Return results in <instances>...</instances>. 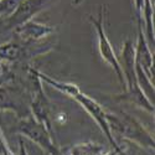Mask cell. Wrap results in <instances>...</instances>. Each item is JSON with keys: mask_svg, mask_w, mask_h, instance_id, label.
Wrapping results in <instances>:
<instances>
[{"mask_svg": "<svg viewBox=\"0 0 155 155\" xmlns=\"http://www.w3.org/2000/svg\"><path fill=\"white\" fill-rule=\"evenodd\" d=\"M106 118L112 134L117 133L147 149L154 150V139L143 124L125 112H106Z\"/></svg>", "mask_w": 155, "mask_h": 155, "instance_id": "obj_2", "label": "cell"}, {"mask_svg": "<svg viewBox=\"0 0 155 155\" xmlns=\"http://www.w3.org/2000/svg\"><path fill=\"white\" fill-rule=\"evenodd\" d=\"M120 68L125 80L127 89L124 94L119 97V99H125L137 104L140 108H144L145 110L154 113V104L148 99V97L141 91V88L137 81L135 73V48L130 40H127L122 48L120 60L118 58Z\"/></svg>", "mask_w": 155, "mask_h": 155, "instance_id": "obj_1", "label": "cell"}, {"mask_svg": "<svg viewBox=\"0 0 155 155\" xmlns=\"http://www.w3.org/2000/svg\"><path fill=\"white\" fill-rule=\"evenodd\" d=\"M20 134L26 137L35 144H37L42 150H45L48 155H58L61 150L55 145L52 140V133L48 129L38 123L32 115H28L21 118L18 125Z\"/></svg>", "mask_w": 155, "mask_h": 155, "instance_id": "obj_5", "label": "cell"}, {"mask_svg": "<svg viewBox=\"0 0 155 155\" xmlns=\"http://www.w3.org/2000/svg\"><path fill=\"white\" fill-rule=\"evenodd\" d=\"M107 149L93 141H86V143L72 145L68 149L67 155H106Z\"/></svg>", "mask_w": 155, "mask_h": 155, "instance_id": "obj_9", "label": "cell"}, {"mask_svg": "<svg viewBox=\"0 0 155 155\" xmlns=\"http://www.w3.org/2000/svg\"><path fill=\"white\" fill-rule=\"evenodd\" d=\"M31 56L26 44L21 42H9L0 46V58L8 62H18L25 57Z\"/></svg>", "mask_w": 155, "mask_h": 155, "instance_id": "obj_8", "label": "cell"}, {"mask_svg": "<svg viewBox=\"0 0 155 155\" xmlns=\"http://www.w3.org/2000/svg\"><path fill=\"white\" fill-rule=\"evenodd\" d=\"M64 94H67L70 97H72L74 101H77L80 103V104L91 114V117L97 122V124L99 125V128L102 129V132L104 133V135L107 137V139L109 140V143L112 144L113 149L115 150H118L119 154H123V148L120 145H118L117 143V140L114 139L112 132H110V129L108 127V123H107V118H106V112L104 108H103L99 103L91 98V97H88L87 94L82 93L80 91V88L77 87L76 84H72V83H68L66 86V88H64Z\"/></svg>", "mask_w": 155, "mask_h": 155, "instance_id": "obj_3", "label": "cell"}, {"mask_svg": "<svg viewBox=\"0 0 155 155\" xmlns=\"http://www.w3.org/2000/svg\"><path fill=\"white\" fill-rule=\"evenodd\" d=\"M135 48V63L144 71L148 78L154 83V60L149 44L143 34V24L138 25V41Z\"/></svg>", "mask_w": 155, "mask_h": 155, "instance_id": "obj_7", "label": "cell"}, {"mask_svg": "<svg viewBox=\"0 0 155 155\" xmlns=\"http://www.w3.org/2000/svg\"><path fill=\"white\" fill-rule=\"evenodd\" d=\"M106 8L104 6H101L99 9V14L97 18L91 16L89 20H91L92 25L94 26L96 31H97V37H98V48H99V54L102 56V58L106 62H108L110 64V67L115 71L118 76V80L123 87V92H125L127 86H125V80H124V76L120 68V64L118 61V57L115 55L114 50L108 40V36L106 32V26H104V19H106Z\"/></svg>", "mask_w": 155, "mask_h": 155, "instance_id": "obj_4", "label": "cell"}, {"mask_svg": "<svg viewBox=\"0 0 155 155\" xmlns=\"http://www.w3.org/2000/svg\"><path fill=\"white\" fill-rule=\"evenodd\" d=\"M54 32V28H50L47 25L36 22L34 20H29L12 30L16 40L21 44H30L36 42L41 38L48 36Z\"/></svg>", "mask_w": 155, "mask_h": 155, "instance_id": "obj_6", "label": "cell"}]
</instances>
